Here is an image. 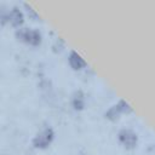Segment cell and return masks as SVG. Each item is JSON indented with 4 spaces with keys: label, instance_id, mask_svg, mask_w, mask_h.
I'll list each match as a JSON object with an SVG mask.
<instances>
[{
    "label": "cell",
    "instance_id": "1",
    "mask_svg": "<svg viewBox=\"0 0 155 155\" xmlns=\"http://www.w3.org/2000/svg\"><path fill=\"white\" fill-rule=\"evenodd\" d=\"M16 36L29 45H39L41 41V34L35 28H18L16 30Z\"/></svg>",
    "mask_w": 155,
    "mask_h": 155
},
{
    "label": "cell",
    "instance_id": "7",
    "mask_svg": "<svg viewBox=\"0 0 155 155\" xmlns=\"http://www.w3.org/2000/svg\"><path fill=\"white\" fill-rule=\"evenodd\" d=\"M85 105V97H84V93L81 91H76L73 96V107L78 110L82 109Z\"/></svg>",
    "mask_w": 155,
    "mask_h": 155
},
{
    "label": "cell",
    "instance_id": "2",
    "mask_svg": "<svg viewBox=\"0 0 155 155\" xmlns=\"http://www.w3.org/2000/svg\"><path fill=\"white\" fill-rule=\"evenodd\" d=\"M53 136H54L53 130L46 126L35 134V137L33 138V145L36 148H46L52 142Z\"/></svg>",
    "mask_w": 155,
    "mask_h": 155
},
{
    "label": "cell",
    "instance_id": "6",
    "mask_svg": "<svg viewBox=\"0 0 155 155\" xmlns=\"http://www.w3.org/2000/svg\"><path fill=\"white\" fill-rule=\"evenodd\" d=\"M68 59H69V64H70V67H71L73 69H81L82 67L86 65L84 58H82L76 51H71V52L69 53V58H68Z\"/></svg>",
    "mask_w": 155,
    "mask_h": 155
},
{
    "label": "cell",
    "instance_id": "4",
    "mask_svg": "<svg viewBox=\"0 0 155 155\" xmlns=\"http://www.w3.org/2000/svg\"><path fill=\"white\" fill-rule=\"evenodd\" d=\"M119 140L126 147V148H133L137 144V134L130 130V128H122L119 131Z\"/></svg>",
    "mask_w": 155,
    "mask_h": 155
},
{
    "label": "cell",
    "instance_id": "5",
    "mask_svg": "<svg viewBox=\"0 0 155 155\" xmlns=\"http://www.w3.org/2000/svg\"><path fill=\"white\" fill-rule=\"evenodd\" d=\"M6 19H8L13 25H19L23 22V13L18 7H12L8 12H7V17Z\"/></svg>",
    "mask_w": 155,
    "mask_h": 155
},
{
    "label": "cell",
    "instance_id": "3",
    "mask_svg": "<svg viewBox=\"0 0 155 155\" xmlns=\"http://www.w3.org/2000/svg\"><path fill=\"white\" fill-rule=\"evenodd\" d=\"M126 111H131V108L127 102H125L124 99H120L115 105L110 107L105 111V117H108L110 120H115L121 113H126Z\"/></svg>",
    "mask_w": 155,
    "mask_h": 155
}]
</instances>
